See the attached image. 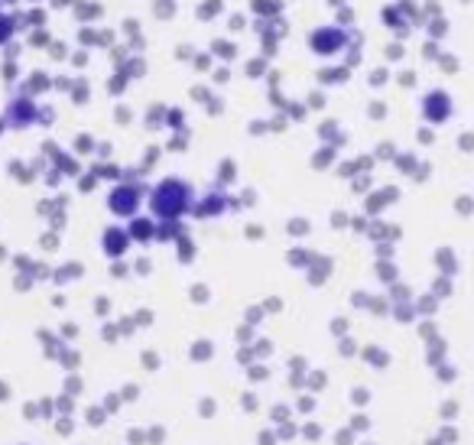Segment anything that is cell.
Listing matches in <instances>:
<instances>
[{
  "label": "cell",
  "instance_id": "cell-3",
  "mask_svg": "<svg viewBox=\"0 0 474 445\" xmlns=\"http://www.w3.org/2000/svg\"><path fill=\"white\" fill-rule=\"evenodd\" d=\"M10 36H13V23H10V16H3V13H0V46H3V43H7Z\"/></svg>",
  "mask_w": 474,
  "mask_h": 445
},
{
  "label": "cell",
  "instance_id": "cell-2",
  "mask_svg": "<svg viewBox=\"0 0 474 445\" xmlns=\"http://www.w3.org/2000/svg\"><path fill=\"white\" fill-rule=\"evenodd\" d=\"M341 43H345V36H341L338 29H332V26L315 29L312 36H309V46H312V52H319V56H332V52H338L341 49Z\"/></svg>",
  "mask_w": 474,
  "mask_h": 445
},
{
  "label": "cell",
  "instance_id": "cell-1",
  "mask_svg": "<svg viewBox=\"0 0 474 445\" xmlns=\"http://www.w3.org/2000/svg\"><path fill=\"white\" fill-rule=\"evenodd\" d=\"M186 198H188V189L169 179V182H162V186L156 189L153 208L160 211V215H179V211L186 208Z\"/></svg>",
  "mask_w": 474,
  "mask_h": 445
}]
</instances>
